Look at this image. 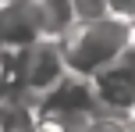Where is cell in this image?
Instances as JSON below:
<instances>
[{
  "label": "cell",
  "instance_id": "6da1fadb",
  "mask_svg": "<svg viewBox=\"0 0 135 132\" xmlns=\"http://www.w3.org/2000/svg\"><path fill=\"white\" fill-rule=\"evenodd\" d=\"M135 43V25L128 18H107L96 21H75L71 29L61 36V54H64V68L75 75H93L103 64H110L114 57H121Z\"/></svg>",
  "mask_w": 135,
  "mask_h": 132
},
{
  "label": "cell",
  "instance_id": "7a4b0ae2",
  "mask_svg": "<svg viewBox=\"0 0 135 132\" xmlns=\"http://www.w3.org/2000/svg\"><path fill=\"white\" fill-rule=\"evenodd\" d=\"M89 86H93V97H96L100 111H110L114 118L132 114V107H135V43L121 57H114L100 71H93Z\"/></svg>",
  "mask_w": 135,
  "mask_h": 132
},
{
  "label": "cell",
  "instance_id": "3957f363",
  "mask_svg": "<svg viewBox=\"0 0 135 132\" xmlns=\"http://www.w3.org/2000/svg\"><path fill=\"white\" fill-rule=\"evenodd\" d=\"M64 54H61V39L54 36H39L25 47V89L28 97L46 93L57 79L64 75Z\"/></svg>",
  "mask_w": 135,
  "mask_h": 132
},
{
  "label": "cell",
  "instance_id": "277c9868",
  "mask_svg": "<svg viewBox=\"0 0 135 132\" xmlns=\"http://www.w3.org/2000/svg\"><path fill=\"white\" fill-rule=\"evenodd\" d=\"M39 11L32 4H21V0H7L0 4V47H28L32 39H39Z\"/></svg>",
  "mask_w": 135,
  "mask_h": 132
},
{
  "label": "cell",
  "instance_id": "5b68a950",
  "mask_svg": "<svg viewBox=\"0 0 135 132\" xmlns=\"http://www.w3.org/2000/svg\"><path fill=\"white\" fill-rule=\"evenodd\" d=\"M36 11H39V29H43V36L61 39L68 29L75 25L71 0H36Z\"/></svg>",
  "mask_w": 135,
  "mask_h": 132
},
{
  "label": "cell",
  "instance_id": "8992f818",
  "mask_svg": "<svg viewBox=\"0 0 135 132\" xmlns=\"http://www.w3.org/2000/svg\"><path fill=\"white\" fill-rule=\"evenodd\" d=\"M71 11H75V21H96L110 14V4L107 0H71Z\"/></svg>",
  "mask_w": 135,
  "mask_h": 132
},
{
  "label": "cell",
  "instance_id": "52a82bcc",
  "mask_svg": "<svg viewBox=\"0 0 135 132\" xmlns=\"http://www.w3.org/2000/svg\"><path fill=\"white\" fill-rule=\"evenodd\" d=\"M110 4V14H117V18H132L135 14V0H107Z\"/></svg>",
  "mask_w": 135,
  "mask_h": 132
},
{
  "label": "cell",
  "instance_id": "ba28073f",
  "mask_svg": "<svg viewBox=\"0 0 135 132\" xmlns=\"http://www.w3.org/2000/svg\"><path fill=\"white\" fill-rule=\"evenodd\" d=\"M132 125H135V107H132Z\"/></svg>",
  "mask_w": 135,
  "mask_h": 132
},
{
  "label": "cell",
  "instance_id": "9c48e42d",
  "mask_svg": "<svg viewBox=\"0 0 135 132\" xmlns=\"http://www.w3.org/2000/svg\"><path fill=\"white\" fill-rule=\"evenodd\" d=\"M0 4H7V0H0Z\"/></svg>",
  "mask_w": 135,
  "mask_h": 132
}]
</instances>
